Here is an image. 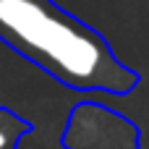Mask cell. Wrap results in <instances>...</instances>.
Returning <instances> with one entry per match:
<instances>
[{
    "instance_id": "6da1fadb",
    "label": "cell",
    "mask_w": 149,
    "mask_h": 149,
    "mask_svg": "<svg viewBox=\"0 0 149 149\" xmlns=\"http://www.w3.org/2000/svg\"><path fill=\"white\" fill-rule=\"evenodd\" d=\"M0 39L76 92L126 94L139 84L105 37L52 0H0Z\"/></svg>"
},
{
    "instance_id": "7a4b0ae2",
    "label": "cell",
    "mask_w": 149,
    "mask_h": 149,
    "mask_svg": "<svg viewBox=\"0 0 149 149\" xmlns=\"http://www.w3.org/2000/svg\"><path fill=\"white\" fill-rule=\"evenodd\" d=\"M63 141L68 149H139V131L100 105H76Z\"/></svg>"
},
{
    "instance_id": "3957f363",
    "label": "cell",
    "mask_w": 149,
    "mask_h": 149,
    "mask_svg": "<svg viewBox=\"0 0 149 149\" xmlns=\"http://www.w3.org/2000/svg\"><path fill=\"white\" fill-rule=\"evenodd\" d=\"M26 134H29V123L13 115L10 110L0 107V149H16Z\"/></svg>"
}]
</instances>
